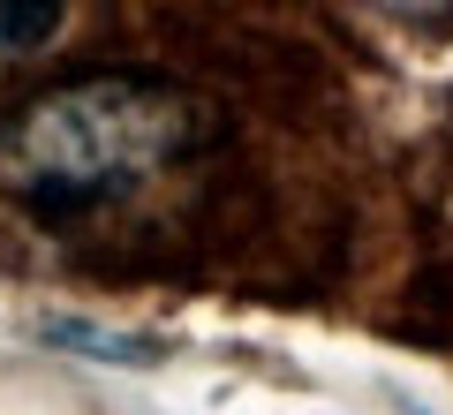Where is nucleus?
Instances as JSON below:
<instances>
[{
	"mask_svg": "<svg viewBox=\"0 0 453 415\" xmlns=\"http://www.w3.org/2000/svg\"><path fill=\"white\" fill-rule=\"evenodd\" d=\"M61 31V8H0V53H31Z\"/></svg>",
	"mask_w": 453,
	"mask_h": 415,
	"instance_id": "obj_2",
	"label": "nucleus"
},
{
	"mask_svg": "<svg viewBox=\"0 0 453 415\" xmlns=\"http://www.w3.org/2000/svg\"><path fill=\"white\" fill-rule=\"evenodd\" d=\"M204 136V106L159 76H76L0 128V196L38 227H68L136 196Z\"/></svg>",
	"mask_w": 453,
	"mask_h": 415,
	"instance_id": "obj_1",
	"label": "nucleus"
}]
</instances>
